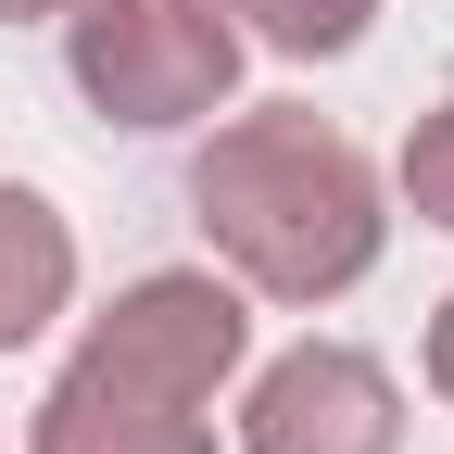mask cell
<instances>
[{
	"instance_id": "obj_1",
	"label": "cell",
	"mask_w": 454,
	"mask_h": 454,
	"mask_svg": "<svg viewBox=\"0 0 454 454\" xmlns=\"http://www.w3.org/2000/svg\"><path fill=\"white\" fill-rule=\"evenodd\" d=\"M190 215H202V240L240 265L253 291H278V303H328V291H354V278L379 265V177H366V152L340 127H316V114H291V101L202 139Z\"/></svg>"
},
{
	"instance_id": "obj_2",
	"label": "cell",
	"mask_w": 454,
	"mask_h": 454,
	"mask_svg": "<svg viewBox=\"0 0 454 454\" xmlns=\"http://www.w3.org/2000/svg\"><path fill=\"white\" fill-rule=\"evenodd\" d=\"M64 51L114 127H202L240 89V26L215 0H64Z\"/></svg>"
},
{
	"instance_id": "obj_3",
	"label": "cell",
	"mask_w": 454,
	"mask_h": 454,
	"mask_svg": "<svg viewBox=\"0 0 454 454\" xmlns=\"http://www.w3.org/2000/svg\"><path fill=\"white\" fill-rule=\"evenodd\" d=\"M240 340H253L240 291H215V278H177V265H164V278H139V291L76 340V366L114 379V391H152V404H215V379L240 366Z\"/></svg>"
},
{
	"instance_id": "obj_4",
	"label": "cell",
	"mask_w": 454,
	"mask_h": 454,
	"mask_svg": "<svg viewBox=\"0 0 454 454\" xmlns=\"http://www.w3.org/2000/svg\"><path fill=\"white\" fill-rule=\"evenodd\" d=\"M240 454H404V391L354 340H303V354H278L253 379Z\"/></svg>"
},
{
	"instance_id": "obj_5",
	"label": "cell",
	"mask_w": 454,
	"mask_h": 454,
	"mask_svg": "<svg viewBox=\"0 0 454 454\" xmlns=\"http://www.w3.org/2000/svg\"><path fill=\"white\" fill-rule=\"evenodd\" d=\"M38 454H215V429H202V404H152V391L64 366L38 404Z\"/></svg>"
},
{
	"instance_id": "obj_6",
	"label": "cell",
	"mask_w": 454,
	"mask_h": 454,
	"mask_svg": "<svg viewBox=\"0 0 454 454\" xmlns=\"http://www.w3.org/2000/svg\"><path fill=\"white\" fill-rule=\"evenodd\" d=\"M76 291V240H64V215H51L38 190H0V354L13 340H38L51 316H64Z\"/></svg>"
},
{
	"instance_id": "obj_7",
	"label": "cell",
	"mask_w": 454,
	"mask_h": 454,
	"mask_svg": "<svg viewBox=\"0 0 454 454\" xmlns=\"http://www.w3.org/2000/svg\"><path fill=\"white\" fill-rule=\"evenodd\" d=\"M215 13H240L265 51H291V64H328V51H354L379 0H215Z\"/></svg>"
},
{
	"instance_id": "obj_8",
	"label": "cell",
	"mask_w": 454,
	"mask_h": 454,
	"mask_svg": "<svg viewBox=\"0 0 454 454\" xmlns=\"http://www.w3.org/2000/svg\"><path fill=\"white\" fill-rule=\"evenodd\" d=\"M404 202H417L429 227H454V101L429 114L417 139H404Z\"/></svg>"
},
{
	"instance_id": "obj_9",
	"label": "cell",
	"mask_w": 454,
	"mask_h": 454,
	"mask_svg": "<svg viewBox=\"0 0 454 454\" xmlns=\"http://www.w3.org/2000/svg\"><path fill=\"white\" fill-rule=\"evenodd\" d=\"M429 391H442V404H454V303L429 316Z\"/></svg>"
},
{
	"instance_id": "obj_10",
	"label": "cell",
	"mask_w": 454,
	"mask_h": 454,
	"mask_svg": "<svg viewBox=\"0 0 454 454\" xmlns=\"http://www.w3.org/2000/svg\"><path fill=\"white\" fill-rule=\"evenodd\" d=\"M38 13H64V0H0V26H38Z\"/></svg>"
}]
</instances>
